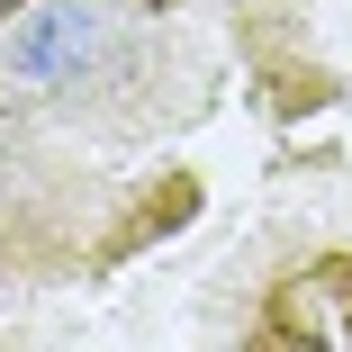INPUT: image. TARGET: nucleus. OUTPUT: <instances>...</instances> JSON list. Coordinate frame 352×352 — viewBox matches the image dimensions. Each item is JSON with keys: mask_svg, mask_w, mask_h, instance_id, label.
Instances as JSON below:
<instances>
[{"mask_svg": "<svg viewBox=\"0 0 352 352\" xmlns=\"http://www.w3.org/2000/svg\"><path fill=\"white\" fill-rule=\"evenodd\" d=\"M19 10H28V0H0V28H10V19H19Z\"/></svg>", "mask_w": 352, "mask_h": 352, "instance_id": "1", "label": "nucleus"}]
</instances>
